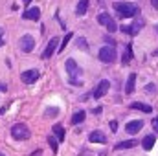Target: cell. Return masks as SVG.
<instances>
[{
    "label": "cell",
    "mask_w": 158,
    "mask_h": 156,
    "mask_svg": "<svg viewBox=\"0 0 158 156\" xmlns=\"http://www.w3.org/2000/svg\"><path fill=\"white\" fill-rule=\"evenodd\" d=\"M0 90H6V86H4V84H0Z\"/></svg>",
    "instance_id": "cell-31"
},
{
    "label": "cell",
    "mask_w": 158,
    "mask_h": 156,
    "mask_svg": "<svg viewBox=\"0 0 158 156\" xmlns=\"http://www.w3.org/2000/svg\"><path fill=\"white\" fill-rule=\"evenodd\" d=\"M110 130H114V132L118 130V121H116V119H112V121H110Z\"/></svg>",
    "instance_id": "cell-27"
},
{
    "label": "cell",
    "mask_w": 158,
    "mask_h": 156,
    "mask_svg": "<svg viewBox=\"0 0 158 156\" xmlns=\"http://www.w3.org/2000/svg\"><path fill=\"white\" fill-rule=\"evenodd\" d=\"M88 140H90L92 143H107V136H105L101 130H92L90 136H88Z\"/></svg>",
    "instance_id": "cell-13"
},
{
    "label": "cell",
    "mask_w": 158,
    "mask_h": 156,
    "mask_svg": "<svg viewBox=\"0 0 158 156\" xmlns=\"http://www.w3.org/2000/svg\"><path fill=\"white\" fill-rule=\"evenodd\" d=\"M70 40H72V33H66V35H64V39H63V42H61V48H59V51H63V50L68 46V42H70Z\"/></svg>",
    "instance_id": "cell-23"
},
{
    "label": "cell",
    "mask_w": 158,
    "mask_h": 156,
    "mask_svg": "<svg viewBox=\"0 0 158 156\" xmlns=\"http://www.w3.org/2000/svg\"><path fill=\"white\" fill-rule=\"evenodd\" d=\"M132 59V46L129 44L127 50H125V55H123V64H129V61Z\"/></svg>",
    "instance_id": "cell-21"
},
{
    "label": "cell",
    "mask_w": 158,
    "mask_h": 156,
    "mask_svg": "<svg viewBox=\"0 0 158 156\" xmlns=\"http://www.w3.org/2000/svg\"><path fill=\"white\" fill-rule=\"evenodd\" d=\"M85 117H86L85 110H79V112H76V114L72 116V125H79V123H83V121H85Z\"/></svg>",
    "instance_id": "cell-18"
},
{
    "label": "cell",
    "mask_w": 158,
    "mask_h": 156,
    "mask_svg": "<svg viewBox=\"0 0 158 156\" xmlns=\"http://www.w3.org/2000/svg\"><path fill=\"white\" fill-rule=\"evenodd\" d=\"M155 142H156V136H153V134H147V136L143 138V142H142V145H143V151H151V149L155 147Z\"/></svg>",
    "instance_id": "cell-16"
},
{
    "label": "cell",
    "mask_w": 158,
    "mask_h": 156,
    "mask_svg": "<svg viewBox=\"0 0 158 156\" xmlns=\"http://www.w3.org/2000/svg\"><path fill=\"white\" fill-rule=\"evenodd\" d=\"M53 134H55V136H57V138H59L61 142L64 140V129H63L61 125H57V123L53 125Z\"/></svg>",
    "instance_id": "cell-20"
},
{
    "label": "cell",
    "mask_w": 158,
    "mask_h": 156,
    "mask_svg": "<svg viewBox=\"0 0 158 156\" xmlns=\"http://www.w3.org/2000/svg\"><path fill=\"white\" fill-rule=\"evenodd\" d=\"M57 44H59V39H57V37L50 39V42H48V46H46V50L42 51V59H50V57L53 55V51L57 50Z\"/></svg>",
    "instance_id": "cell-10"
},
{
    "label": "cell",
    "mask_w": 158,
    "mask_h": 156,
    "mask_svg": "<svg viewBox=\"0 0 158 156\" xmlns=\"http://www.w3.org/2000/svg\"><path fill=\"white\" fill-rule=\"evenodd\" d=\"M145 92H147V94H155V92H156V84H153V83H149V84L145 86Z\"/></svg>",
    "instance_id": "cell-25"
},
{
    "label": "cell",
    "mask_w": 158,
    "mask_h": 156,
    "mask_svg": "<svg viewBox=\"0 0 158 156\" xmlns=\"http://www.w3.org/2000/svg\"><path fill=\"white\" fill-rule=\"evenodd\" d=\"M109 88H110V83H109L107 79H103V81H99V84L96 86V90H94V94H92V96H94L96 99H99L101 96H105V94L109 92Z\"/></svg>",
    "instance_id": "cell-9"
},
{
    "label": "cell",
    "mask_w": 158,
    "mask_h": 156,
    "mask_svg": "<svg viewBox=\"0 0 158 156\" xmlns=\"http://www.w3.org/2000/svg\"><path fill=\"white\" fill-rule=\"evenodd\" d=\"M77 48L79 50H88V42L85 39H77Z\"/></svg>",
    "instance_id": "cell-24"
},
{
    "label": "cell",
    "mask_w": 158,
    "mask_h": 156,
    "mask_svg": "<svg viewBox=\"0 0 158 156\" xmlns=\"http://www.w3.org/2000/svg\"><path fill=\"white\" fill-rule=\"evenodd\" d=\"M0 156H4V154H2V153H0Z\"/></svg>",
    "instance_id": "cell-35"
},
{
    "label": "cell",
    "mask_w": 158,
    "mask_h": 156,
    "mask_svg": "<svg viewBox=\"0 0 158 156\" xmlns=\"http://www.w3.org/2000/svg\"><path fill=\"white\" fill-rule=\"evenodd\" d=\"M19 46H20L22 51L30 53V51L35 48V39H33L31 35H24V37H20V40H19Z\"/></svg>",
    "instance_id": "cell-7"
},
{
    "label": "cell",
    "mask_w": 158,
    "mask_h": 156,
    "mask_svg": "<svg viewBox=\"0 0 158 156\" xmlns=\"http://www.w3.org/2000/svg\"><path fill=\"white\" fill-rule=\"evenodd\" d=\"M134 88H136V74H131L125 83V94H132Z\"/></svg>",
    "instance_id": "cell-15"
},
{
    "label": "cell",
    "mask_w": 158,
    "mask_h": 156,
    "mask_svg": "<svg viewBox=\"0 0 158 156\" xmlns=\"http://www.w3.org/2000/svg\"><path fill=\"white\" fill-rule=\"evenodd\" d=\"M39 77H40V74L37 72V70H26V72H22V74H20L22 83H26V84H33Z\"/></svg>",
    "instance_id": "cell-8"
},
{
    "label": "cell",
    "mask_w": 158,
    "mask_h": 156,
    "mask_svg": "<svg viewBox=\"0 0 158 156\" xmlns=\"http://www.w3.org/2000/svg\"><path fill=\"white\" fill-rule=\"evenodd\" d=\"M11 136H13L15 140L22 142V140H28L31 134H30L28 125H24V123H17V125H13V129H11Z\"/></svg>",
    "instance_id": "cell-3"
},
{
    "label": "cell",
    "mask_w": 158,
    "mask_h": 156,
    "mask_svg": "<svg viewBox=\"0 0 158 156\" xmlns=\"http://www.w3.org/2000/svg\"><path fill=\"white\" fill-rule=\"evenodd\" d=\"M151 4H153V7H158V0H151Z\"/></svg>",
    "instance_id": "cell-29"
},
{
    "label": "cell",
    "mask_w": 158,
    "mask_h": 156,
    "mask_svg": "<svg viewBox=\"0 0 158 156\" xmlns=\"http://www.w3.org/2000/svg\"><path fill=\"white\" fill-rule=\"evenodd\" d=\"M30 2H31V0H24V4H30Z\"/></svg>",
    "instance_id": "cell-32"
},
{
    "label": "cell",
    "mask_w": 158,
    "mask_h": 156,
    "mask_svg": "<svg viewBox=\"0 0 158 156\" xmlns=\"http://www.w3.org/2000/svg\"><path fill=\"white\" fill-rule=\"evenodd\" d=\"M99 156H105V154H103V153H101V154H99Z\"/></svg>",
    "instance_id": "cell-34"
},
{
    "label": "cell",
    "mask_w": 158,
    "mask_h": 156,
    "mask_svg": "<svg viewBox=\"0 0 158 156\" xmlns=\"http://www.w3.org/2000/svg\"><path fill=\"white\" fill-rule=\"evenodd\" d=\"M155 30H156V33H158V24H156V26H155Z\"/></svg>",
    "instance_id": "cell-33"
},
{
    "label": "cell",
    "mask_w": 158,
    "mask_h": 156,
    "mask_svg": "<svg viewBox=\"0 0 158 156\" xmlns=\"http://www.w3.org/2000/svg\"><path fill=\"white\" fill-rule=\"evenodd\" d=\"M142 28H143V20H142V18H136L131 26H121L119 30H121L123 33H127V35H138Z\"/></svg>",
    "instance_id": "cell-6"
},
{
    "label": "cell",
    "mask_w": 158,
    "mask_h": 156,
    "mask_svg": "<svg viewBox=\"0 0 158 156\" xmlns=\"http://www.w3.org/2000/svg\"><path fill=\"white\" fill-rule=\"evenodd\" d=\"M138 145V142L136 140H129V142H121L116 145V151H121V149H132V147H136Z\"/></svg>",
    "instance_id": "cell-17"
},
{
    "label": "cell",
    "mask_w": 158,
    "mask_h": 156,
    "mask_svg": "<svg viewBox=\"0 0 158 156\" xmlns=\"http://www.w3.org/2000/svg\"><path fill=\"white\" fill-rule=\"evenodd\" d=\"M40 153H42V151H37V153H33L31 156H40Z\"/></svg>",
    "instance_id": "cell-30"
},
{
    "label": "cell",
    "mask_w": 158,
    "mask_h": 156,
    "mask_svg": "<svg viewBox=\"0 0 158 156\" xmlns=\"http://www.w3.org/2000/svg\"><path fill=\"white\" fill-rule=\"evenodd\" d=\"M131 109H132V110L145 112V114H151V112H153V107H151V105H145V103H140V101H134V103H131Z\"/></svg>",
    "instance_id": "cell-14"
},
{
    "label": "cell",
    "mask_w": 158,
    "mask_h": 156,
    "mask_svg": "<svg viewBox=\"0 0 158 156\" xmlns=\"http://www.w3.org/2000/svg\"><path fill=\"white\" fill-rule=\"evenodd\" d=\"M86 9H88V0H79L77 7H76V13H77V15H85Z\"/></svg>",
    "instance_id": "cell-19"
},
{
    "label": "cell",
    "mask_w": 158,
    "mask_h": 156,
    "mask_svg": "<svg viewBox=\"0 0 158 156\" xmlns=\"http://www.w3.org/2000/svg\"><path fill=\"white\" fill-rule=\"evenodd\" d=\"M98 22L101 24V26H105L110 33H114L116 30H118V26H116V22H114V18L109 15V13H99L98 15Z\"/></svg>",
    "instance_id": "cell-5"
},
{
    "label": "cell",
    "mask_w": 158,
    "mask_h": 156,
    "mask_svg": "<svg viewBox=\"0 0 158 156\" xmlns=\"http://www.w3.org/2000/svg\"><path fill=\"white\" fill-rule=\"evenodd\" d=\"M66 72L70 74V83H74V84H81V68L77 66V63L74 61V59H68L66 61Z\"/></svg>",
    "instance_id": "cell-2"
},
{
    "label": "cell",
    "mask_w": 158,
    "mask_h": 156,
    "mask_svg": "<svg viewBox=\"0 0 158 156\" xmlns=\"http://www.w3.org/2000/svg\"><path fill=\"white\" fill-rule=\"evenodd\" d=\"M153 129H155V130L158 132V116L155 117V119H153Z\"/></svg>",
    "instance_id": "cell-28"
},
{
    "label": "cell",
    "mask_w": 158,
    "mask_h": 156,
    "mask_svg": "<svg viewBox=\"0 0 158 156\" xmlns=\"http://www.w3.org/2000/svg\"><path fill=\"white\" fill-rule=\"evenodd\" d=\"M22 18H26V20H39L40 18V9L39 7H30V9H26L24 15H22Z\"/></svg>",
    "instance_id": "cell-12"
},
{
    "label": "cell",
    "mask_w": 158,
    "mask_h": 156,
    "mask_svg": "<svg viewBox=\"0 0 158 156\" xmlns=\"http://www.w3.org/2000/svg\"><path fill=\"white\" fill-rule=\"evenodd\" d=\"M59 110L55 109V107H52V109H46V116H55Z\"/></svg>",
    "instance_id": "cell-26"
},
{
    "label": "cell",
    "mask_w": 158,
    "mask_h": 156,
    "mask_svg": "<svg viewBox=\"0 0 158 156\" xmlns=\"http://www.w3.org/2000/svg\"><path fill=\"white\" fill-rule=\"evenodd\" d=\"M48 143H50V147H52V151L57 154V151H59V145H57V140L53 138V136H48Z\"/></svg>",
    "instance_id": "cell-22"
},
{
    "label": "cell",
    "mask_w": 158,
    "mask_h": 156,
    "mask_svg": "<svg viewBox=\"0 0 158 156\" xmlns=\"http://www.w3.org/2000/svg\"><path fill=\"white\" fill-rule=\"evenodd\" d=\"M142 127H143V121L142 119H134V121H129L125 125V130H127V134H136L138 130H142Z\"/></svg>",
    "instance_id": "cell-11"
},
{
    "label": "cell",
    "mask_w": 158,
    "mask_h": 156,
    "mask_svg": "<svg viewBox=\"0 0 158 156\" xmlns=\"http://www.w3.org/2000/svg\"><path fill=\"white\" fill-rule=\"evenodd\" d=\"M99 61H101V63H107V64L114 63V61H116V50H114L112 46H103V48L99 50Z\"/></svg>",
    "instance_id": "cell-4"
},
{
    "label": "cell",
    "mask_w": 158,
    "mask_h": 156,
    "mask_svg": "<svg viewBox=\"0 0 158 156\" xmlns=\"http://www.w3.org/2000/svg\"><path fill=\"white\" fill-rule=\"evenodd\" d=\"M114 9L121 18H131L134 15H138V6L136 4H129V2H116Z\"/></svg>",
    "instance_id": "cell-1"
}]
</instances>
